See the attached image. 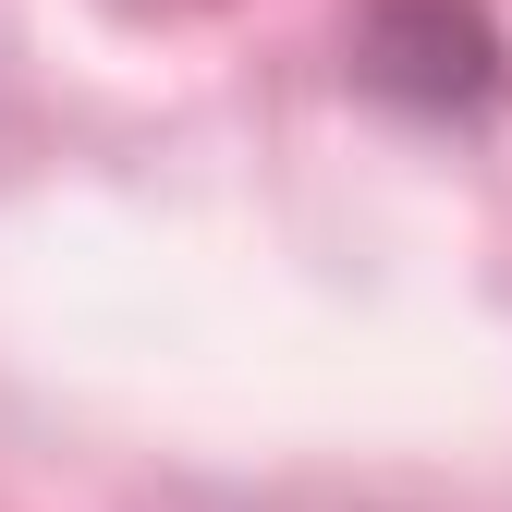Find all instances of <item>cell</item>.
I'll return each instance as SVG.
<instances>
[{
	"mask_svg": "<svg viewBox=\"0 0 512 512\" xmlns=\"http://www.w3.org/2000/svg\"><path fill=\"white\" fill-rule=\"evenodd\" d=\"M354 86L391 110H427V122H464L500 98V37L476 0H378L354 25Z\"/></svg>",
	"mask_w": 512,
	"mask_h": 512,
	"instance_id": "1",
	"label": "cell"
}]
</instances>
